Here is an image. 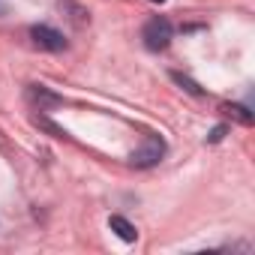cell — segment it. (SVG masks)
Returning a JSON list of instances; mask_svg holds the SVG:
<instances>
[{
	"instance_id": "cell-5",
	"label": "cell",
	"mask_w": 255,
	"mask_h": 255,
	"mask_svg": "<svg viewBox=\"0 0 255 255\" xmlns=\"http://www.w3.org/2000/svg\"><path fill=\"white\" fill-rule=\"evenodd\" d=\"M27 96H30V102L33 105H39V111L48 105V108H54V105H60V96H54V93H48L42 84H30L27 87Z\"/></svg>"
},
{
	"instance_id": "cell-10",
	"label": "cell",
	"mask_w": 255,
	"mask_h": 255,
	"mask_svg": "<svg viewBox=\"0 0 255 255\" xmlns=\"http://www.w3.org/2000/svg\"><path fill=\"white\" fill-rule=\"evenodd\" d=\"M153 3H165V0H153Z\"/></svg>"
},
{
	"instance_id": "cell-8",
	"label": "cell",
	"mask_w": 255,
	"mask_h": 255,
	"mask_svg": "<svg viewBox=\"0 0 255 255\" xmlns=\"http://www.w3.org/2000/svg\"><path fill=\"white\" fill-rule=\"evenodd\" d=\"M222 111H228L231 117H237V120H240V123H246V126L252 123V114H249V108H246V105H225Z\"/></svg>"
},
{
	"instance_id": "cell-1",
	"label": "cell",
	"mask_w": 255,
	"mask_h": 255,
	"mask_svg": "<svg viewBox=\"0 0 255 255\" xmlns=\"http://www.w3.org/2000/svg\"><path fill=\"white\" fill-rule=\"evenodd\" d=\"M141 39H144V48L147 51H165L168 45H171V39H174V27H171V21L168 18H150L147 24H144V30H141Z\"/></svg>"
},
{
	"instance_id": "cell-6",
	"label": "cell",
	"mask_w": 255,
	"mask_h": 255,
	"mask_svg": "<svg viewBox=\"0 0 255 255\" xmlns=\"http://www.w3.org/2000/svg\"><path fill=\"white\" fill-rule=\"evenodd\" d=\"M60 9H63V12H72V15H69V21H72L75 27H81V24H87V21H90V12H87V9H81L78 3H69V0H66V3H60Z\"/></svg>"
},
{
	"instance_id": "cell-3",
	"label": "cell",
	"mask_w": 255,
	"mask_h": 255,
	"mask_svg": "<svg viewBox=\"0 0 255 255\" xmlns=\"http://www.w3.org/2000/svg\"><path fill=\"white\" fill-rule=\"evenodd\" d=\"M30 39H33V45L42 48V51H63V48H66V36H63L60 30L48 27V24L30 27Z\"/></svg>"
},
{
	"instance_id": "cell-2",
	"label": "cell",
	"mask_w": 255,
	"mask_h": 255,
	"mask_svg": "<svg viewBox=\"0 0 255 255\" xmlns=\"http://www.w3.org/2000/svg\"><path fill=\"white\" fill-rule=\"evenodd\" d=\"M162 156H165V141H162L159 135L147 132V135H144V144L129 156V162H132L135 168H153Z\"/></svg>"
},
{
	"instance_id": "cell-7",
	"label": "cell",
	"mask_w": 255,
	"mask_h": 255,
	"mask_svg": "<svg viewBox=\"0 0 255 255\" xmlns=\"http://www.w3.org/2000/svg\"><path fill=\"white\" fill-rule=\"evenodd\" d=\"M171 78H174V81H177V84H180L183 90H189L192 96H201V93H204V90H201V87H198V84H195L192 78H186L183 72H171Z\"/></svg>"
},
{
	"instance_id": "cell-9",
	"label": "cell",
	"mask_w": 255,
	"mask_h": 255,
	"mask_svg": "<svg viewBox=\"0 0 255 255\" xmlns=\"http://www.w3.org/2000/svg\"><path fill=\"white\" fill-rule=\"evenodd\" d=\"M225 132H228V126H216V129L210 132V138H207V141H210V144H216V141H222V138H225Z\"/></svg>"
},
{
	"instance_id": "cell-4",
	"label": "cell",
	"mask_w": 255,
	"mask_h": 255,
	"mask_svg": "<svg viewBox=\"0 0 255 255\" xmlns=\"http://www.w3.org/2000/svg\"><path fill=\"white\" fill-rule=\"evenodd\" d=\"M108 228L120 237V240H126V243H135L138 240V231H135V225L129 222V219H123V216H108Z\"/></svg>"
}]
</instances>
